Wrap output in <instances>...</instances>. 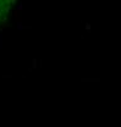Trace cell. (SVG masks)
I'll return each instance as SVG.
<instances>
[{"instance_id":"6da1fadb","label":"cell","mask_w":121,"mask_h":127,"mask_svg":"<svg viewBox=\"0 0 121 127\" xmlns=\"http://www.w3.org/2000/svg\"><path fill=\"white\" fill-rule=\"evenodd\" d=\"M15 0H0V31L6 25Z\"/></svg>"}]
</instances>
